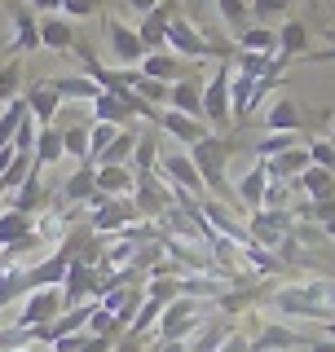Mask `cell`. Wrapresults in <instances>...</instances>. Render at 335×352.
Here are the masks:
<instances>
[{"label": "cell", "instance_id": "6da1fadb", "mask_svg": "<svg viewBox=\"0 0 335 352\" xmlns=\"http://www.w3.org/2000/svg\"><path fill=\"white\" fill-rule=\"evenodd\" d=\"M238 146H247V141L243 137H216V132H207L199 146H190V159H194L203 185H212V194H221V198H238L230 190V181H225V163H230V154Z\"/></svg>", "mask_w": 335, "mask_h": 352}, {"label": "cell", "instance_id": "7a4b0ae2", "mask_svg": "<svg viewBox=\"0 0 335 352\" xmlns=\"http://www.w3.org/2000/svg\"><path fill=\"white\" fill-rule=\"evenodd\" d=\"M331 110H309L300 106L296 97L274 93L270 106H265V128L270 132H292V137H318V128H331Z\"/></svg>", "mask_w": 335, "mask_h": 352}, {"label": "cell", "instance_id": "3957f363", "mask_svg": "<svg viewBox=\"0 0 335 352\" xmlns=\"http://www.w3.org/2000/svg\"><path fill=\"white\" fill-rule=\"evenodd\" d=\"M154 172H159L163 181L172 185V190H185L190 198H199V203L207 198V185H203V176H199L194 159H190V150H176V146L159 150V163H154Z\"/></svg>", "mask_w": 335, "mask_h": 352}, {"label": "cell", "instance_id": "277c9868", "mask_svg": "<svg viewBox=\"0 0 335 352\" xmlns=\"http://www.w3.org/2000/svg\"><path fill=\"white\" fill-rule=\"evenodd\" d=\"M137 203H132V194H97L93 198V216H88V225L97 229V234H124L128 225H137Z\"/></svg>", "mask_w": 335, "mask_h": 352}, {"label": "cell", "instance_id": "5b68a950", "mask_svg": "<svg viewBox=\"0 0 335 352\" xmlns=\"http://www.w3.org/2000/svg\"><path fill=\"white\" fill-rule=\"evenodd\" d=\"M230 84H234V62H216V71L203 88V124L216 132L230 128Z\"/></svg>", "mask_w": 335, "mask_h": 352}, {"label": "cell", "instance_id": "8992f818", "mask_svg": "<svg viewBox=\"0 0 335 352\" xmlns=\"http://www.w3.org/2000/svg\"><path fill=\"white\" fill-rule=\"evenodd\" d=\"M203 304H207V300L176 295V300L159 313V322H154V326H159V339H190L199 326H203V317H199V313H203Z\"/></svg>", "mask_w": 335, "mask_h": 352}, {"label": "cell", "instance_id": "52a82bcc", "mask_svg": "<svg viewBox=\"0 0 335 352\" xmlns=\"http://www.w3.org/2000/svg\"><path fill=\"white\" fill-rule=\"evenodd\" d=\"M172 185L163 181L159 172H137V185H132V203H137L141 220H163V212L172 207Z\"/></svg>", "mask_w": 335, "mask_h": 352}, {"label": "cell", "instance_id": "ba28073f", "mask_svg": "<svg viewBox=\"0 0 335 352\" xmlns=\"http://www.w3.org/2000/svg\"><path fill=\"white\" fill-rule=\"evenodd\" d=\"M102 36L110 44V53H115L119 66H141V58H146V44H141L137 27H128V22H119L115 14L102 18Z\"/></svg>", "mask_w": 335, "mask_h": 352}, {"label": "cell", "instance_id": "9c48e42d", "mask_svg": "<svg viewBox=\"0 0 335 352\" xmlns=\"http://www.w3.org/2000/svg\"><path fill=\"white\" fill-rule=\"evenodd\" d=\"M62 313H66L62 286H40V291H27V300L18 308V326H49Z\"/></svg>", "mask_w": 335, "mask_h": 352}, {"label": "cell", "instance_id": "30bf717a", "mask_svg": "<svg viewBox=\"0 0 335 352\" xmlns=\"http://www.w3.org/2000/svg\"><path fill=\"white\" fill-rule=\"evenodd\" d=\"M292 229H296L292 212H274V207H265V212H252V220H247V238L261 242V247H270V251L283 247V242L292 238Z\"/></svg>", "mask_w": 335, "mask_h": 352}, {"label": "cell", "instance_id": "8fae6325", "mask_svg": "<svg viewBox=\"0 0 335 352\" xmlns=\"http://www.w3.org/2000/svg\"><path fill=\"white\" fill-rule=\"evenodd\" d=\"M252 352H287V348H309L314 339L300 335V330L283 326V322H261V317L252 313Z\"/></svg>", "mask_w": 335, "mask_h": 352}, {"label": "cell", "instance_id": "7c38bea8", "mask_svg": "<svg viewBox=\"0 0 335 352\" xmlns=\"http://www.w3.org/2000/svg\"><path fill=\"white\" fill-rule=\"evenodd\" d=\"M97 291H102V269H97V264L75 260L71 269H66V278H62V300H66V308L97 300Z\"/></svg>", "mask_w": 335, "mask_h": 352}, {"label": "cell", "instance_id": "4fadbf2b", "mask_svg": "<svg viewBox=\"0 0 335 352\" xmlns=\"http://www.w3.org/2000/svg\"><path fill=\"white\" fill-rule=\"evenodd\" d=\"M176 14H181V0H159L150 14H141L137 36L146 44V53H163L168 49V18H176Z\"/></svg>", "mask_w": 335, "mask_h": 352}, {"label": "cell", "instance_id": "5bb4252c", "mask_svg": "<svg viewBox=\"0 0 335 352\" xmlns=\"http://www.w3.org/2000/svg\"><path fill=\"white\" fill-rule=\"evenodd\" d=\"M163 132V137H172V141H181V146L190 150V146H199V141L207 137V124L203 119H194V115H181V110H172V106H163V115H159V124H154Z\"/></svg>", "mask_w": 335, "mask_h": 352}, {"label": "cell", "instance_id": "9a60e30c", "mask_svg": "<svg viewBox=\"0 0 335 352\" xmlns=\"http://www.w3.org/2000/svg\"><path fill=\"white\" fill-rule=\"evenodd\" d=\"M203 88H207L203 71H190V75H181V80L168 88V106H172V110H181V115L203 119Z\"/></svg>", "mask_w": 335, "mask_h": 352}, {"label": "cell", "instance_id": "2e32d148", "mask_svg": "<svg viewBox=\"0 0 335 352\" xmlns=\"http://www.w3.org/2000/svg\"><path fill=\"white\" fill-rule=\"evenodd\" d=\"M9 18H14V53H36L40 49V22H36V9L27 0H5Z\"/></svg>", "mask_w": 335, "mask_h": 352}, {"label": "cell", "instance_id": "e0dca14e", "mask_svg": "<svg viewBox=\"0 0 335 352\" xmlns=\"http://www.w3.org/2000/svg\"><path fill=\"white\" fill-rule=\"evenodd\" d=\"M22 97H27V110H31V119H36L40 128H49L53 119L62 115V97L53 93V84H49V80L27 84V88H22Z\"/></svg>", "mask_w": 335, "mask_h": 352}, {"label": "cell", "instance_id": "ac0fdd59", "mask_svg": "<svg viewBox=\"0 0 335 352\" xmlns=\"http://www.w3.org/2000/svg\"><path fill=\"white\" fill-rule=\"evenodd\" d=\"M97 198V176H93V163H80L71 176L62 181V203L66 207H93Z\"/></svg>", "mask_w": 335, "mask_h": 352}, {"label": "cell", "instance_id": "d6986e66", "mask_svg": "<svg viewBox=\"0 0 335 352\" xmlns=\"http://www.w3.org/2000/svg\"><path fill=\"white\" fill-rule=\"evenodd\" d=\"M309 44H314V31H309V22L287 18L283 31H278V58L292 66L296 58H305V53H309Z\"/></svg>", "mask_w": 335, "mask_h": 352}, {"label": "cell", "instance_id": "ffe728a7", "mask_svg": "<svg viewBox=\"0 0 335 352\" xmlns=\"http://www.w3.org/2000/svg\"><path fill=\"white\" fill-rule=\"evenodd\" d=\"M194 66H190L185 58H176L172 49H163V53H146L141 58V75H150V80H163V84H176L181 75H190Z\"/></svg>", "mask_w": 335, "mask_h": 352}, {"label": "cell", "instance_id": "44dd1931", "mask_svg": "<svg viewBox=\"0 0 335 352\" xmlns=\"http://www.w3.org/2000/svg\"><path fill=\"white\" fill-rule=\"evenodd\" d=\"M75 44H80V36H75V27H71V22H66L62 14L40 18V49H53V53H75Z\"/></svg>", "mask_w": 335, "mask_h": 352}, {"label": "cell", "instance_id": "7402d4cb", "mask_svg": "<svg viewBox=\"0 0 335 352\" xmlns=\"http://www.w3.org/2000/svg\"><path fill=\"white\" fill-rule=\"evenodd\" d=\"M230 330H234V317H221V313H216L212 322L203 317V326H199L194 335L185 339V352H216V348L230 339Z\"/></svg>", "mask_w": 335, "mask_h": 352}, {"label": "cell", "instance_id": "603a6c76", "mask_svg": "<svg viewBox=\"0 0 335 352\" xmlns=\"http://www.w3.org/2000/svg\"><path fill=\"white\" fill-rule=\"evenodd\" d=\"M265 163V172H270V181H296L300 172L309 168V146H292V150H283V154H274V159H261Z\"/></svg>", "mask_w": 335, "mask_h": 352}, {"label": "cell", "instance_id": "cb8c5ba5", "mask_svg": "<svg viewBox=\"0 0 335 352\" xmlns=\"http://www.w3.org/2000/svg\"><path fill=\"white\" fill-rule=\"evenodd\" d=\"M31 234H36V216L31 212H14V207L0 212V251H14L18 242H27Z\"/></svg>", "mask_w": 335, "mask_h": 352}, {"label": "cell", "instance_id": "d4e9b609", "mask_svg": "<svg viewBox=\"0 0 335 352\" xmlns=\"http://www.w3.org/2000/svg\"><path fill=\"white\" fill-rule=\"evenodd\" d=\"M9 207H14V212H31V216L49 207V190H44V181H40V168L31 172L18 190H9Z\"/></svg>", "mask_w": 335, "mask_h": 352}, {"label": "cell", "instance_id": "484cf974", "mask_svg": "<svg viewBox=\"0 0 335 352\" xmlns=\"http://www.w3.org/2000/svg\"><path fill=\"white\" fill-rule=\"evenodd\" d=\"M93 115L97 124H115V128H137V110L128 102H119L115 93H97L93 97Z\"/></svg>", "mask_w": 335, "mask_h": 352}, {"label": "cell", "instance_id": "4316f807", "mask_svg": "<svg viewBox=\"0 0 335 352\" xmlns=\"http://www.w3.org/2000/svg\"><path fill=\"white\" fill-rule=\"evenodd\" d=\"M97 194H132L137 172H128V163H93Z\"/></svg>", "mask_w": 335, "mask_h": 352}, {"label": "cell", "instance_id": "83f0119b", "mask_svg": "<svg viewBox=\"0 0 335 352\" xmlns=\"http://www.w3.org/2000/svg\"><path fill=\"white\" fill-rule=\"evenodd\" d=\"M66 269H71V260H66V251L58 247L53 256H44L40 264H31V269H27V282H31V291H40V286H62Z\"/></svg>", "mask_w": 335, "mask_h": 352}, {"label": "cell", "instance_id": "f1b7e54d", "mask_svg": "<svg viewBox=\"0 0 335 352\" xmlns=\"http://www.w3.org/2000/svg\"><path fill=\"white\" fill-rule=\"evenodd\" d=\"M238 203L247 207V212H265V194H270V172H265V163H256L247 172V181H238Z\"/></svg>", "mask_w": 335, "mask_h": 352}, {"label": "cell", "instance_id": "f546056e", "mask_svg": "<svg viewBox=\"0 0 335 352\" xmlns=\"http://www.w3.org/2000/svg\"><path fill=\"white\" fill-rule=\"evenodd\" d=\"M31 159H36V168H53V163H62L66 159V150H62V132L58 124H49V128H40L36 132V150H31Z\"/></svg>", "mask_w": 335, "mask_h": 352}, {"label": "cell", "instance_id": "4dcf8cb0", "mask_svg": "<svg viewBox=\"0 0 335 352\" xmlns=\"http://www.w3.org/2000/svg\"><path fill=\"white\" fill-rule=\"evenodd\" d=\"M58 124V132H62V150L71 154V159H80V163H88V124H80V119H53Z\"/></svg>", "mask_w": 335, "mask_h": 352}, {"label": "cell", "instance_id": "1f68e13d", "mask_svg": "<svg viewBox=\"0 0 335 352\" xmlns=\"http://www.w3.org/2000/svg\"><path fill=\"white\" fill-rule=\"evenodd\" d=\"M49 84H53V93H58L62 102H93V97L102 93L88 75H53Z\"/></svg>", "mask_w": 335, "mask_h": 352}, {"label": "cell", "instance_id": "d6a6232c", "mask_svg": "<svg viewBox=\"0 0 335 352\" xmlns=\"http://www.w3.org/2000/svg\"><path fill=\"white\" fill-rule=\"evenodd\" d=\"M216 14H221V22H225L230 40H238L243 31L252 27V0H216Z\"/></svg>", "mask_w": 335, "mask_h": 352}, {"label": "cell", "instance_id": "836d02e7", "mask_svg": "<svg viewBox=\"0 0 335 352\" xmlns=\"http://www.w3.org/2000/svg\"><path fill=\"white\" fill-rule=\"evenodd\" d=\"M159 163V128H137V146H132V168L154 172Z\"/></svg>", "mask_w": 335, "mask_h": 352}, {"label": "cell", "instance_id": "e575fe53", "mask_svg": "<svg viewBox=\"0 0 335 352\" xmlns=\"http://www.w3.org/2000/svg\"><path fill=\"white\" fill-rule=\"evenodd\" d=\"M296 185H300V190H305L309 198H335V172L314 168V163H309V168L296 176Z\"/></svg>", "mask_w": 335, "mask_h": 352}, {"label": "cell", "instance_id": "d590c367", "mask_svg": "<svg viewBox=\"0 0 335 352\" xmlns=\"http://www.w3.org/2000/svg\"><path fill=\"white\" fill-rule=\"evenodd\" d=\"M234 44H238L243 53H278V31L261 27V22H252V27L243 31V36L234 40Z\"/></svg>", "mask_w": 335, "mask_h": 352}, {"label": "cell", "instance_id": "8d00e7d4", "mask_svg": "<svg viewBox=\"0 0 335 352\" xmlns=\"http://www.w3.org/2000/svg\"><path fill=\"white\" fill-rule=\"evenodd\" d=\"M22 84H27V75H22V62L0 53V102H14V97H22Z\"/></svg>", "mask_w": 335, "mask_h": 352}, {"label": "cell", "instance_id": "74e56055", "mask_svg": "<svg viewBox=\"0 0 335 352\" xmlns=\"http://www.w3.org/2000/svg\"><path fill=\"white\" fill-rule=\"evenodd\" d=\"M31 282H27V269H18V264H5L0 269V304H14L18 295H27Z\"/></svg>", "mask_w": 335, "mask_h": 352}, {"label": "cell", "instance_id": "f35d334b", "mask_svg": "<svg viewBox=\"0 0 335 352\" xmlns=\"http://www.w3.org/2000/svg\"><path fill=\"white\" fill-rule=\"evenodd\" d=\"M292 146H305V141L292 137V132H270V137L252 141V154H256V159H274V154H283V150H292Z\"/></svg>", "mask_w": 335, "mask_h": 352}, {"label": "cell", "instance_id": "ab89813d", "mask_svg": "<svg viewBox=\"0 0 335 352\" xmlns=\"http://www.w3.org/2000/svg\"><path fill=\"white\" fill-rule=\"evenodd\" d=\"M128 84L137 88V93L146 97L150 106H168V88H172V84H163V80H150V75H141V71H128Z\"/></svg>", "mask_w": 335, "mask_h": 352}, {"label": "cell", "instance_id": "60d3db41", "mask_svg": "<svg viewBox=\"0 0 335 352\" xmlns=\"http://www.w3.org/2000/svg\"><path fill=\"white\" fill-rule=\"evenodd\" d=\"M31 172H36V159H31V154H14V163L0 172V185H5V190H18Z\"/></svg>", "mask_w": 335, "mask_h": 352}, {"label": "cell", "instance_id": "b9f144b4", "mask_svg": "<svg viewBox=\"0 0 335 352\" xmlns=\"http://www.w3.org/2000/svg\"><path fill=\"white\" fill-rule=\"evenodd\" d=\"M292 0H252V22H287Z\"/></svg>", "mask_w": 335, "mask_h": 352}, {"label": "cell", "instance_id": "7bdbcfd3", "mask_svg": "<svg viewBox=\"0 0 335 352\" xmlns=\"http://www.w3.org/2000/svg\"><path fill=\"white\" fill-rule=\"evenodd\" d=\"M309 163H314V168L335 172V146H331L327 137H314V141H309Z\"/></svg>", "mask_w": 335, "mask_h": 352}, {"label": "cell", "instance_id": "ee69618b", "mask_svg": "<svg viewBox=\"0 0 335 352\" xmlns=\"http://www.w3.org/2000/svg\"><path fill=\"white\" fill-rule=\"evenodd\" d=\"M62 9L71 18H97L102 14V0H62Z\"/></svg>", "mask_w": 335, "mask_h": 352}, {"label": "cell", "instance_id": "f6af8a7d", "mask_svg": "<svg viewBox=\"0 0 335 352\" xmlns=\"http://www.w3.org/2000/svg\"><path fill=\"white\" fill-rule=\"evenodd\" d=\"M110 352H150V348H146V335H137V330H128V335L119 339V344L110 348Z\"/></svg>", "mask_w": 335, "mask_h": 352}, {"label": "cell", "instance_id": "bcb514c9", "mask_svg": "<svg viewBox=\"0 0 335 352\" xmlns=\"http://www.w3.org/2000/svg\"><path fill=\"white\" fill-rule=\"evenodd\" d=\"M110 348H115V344H110L106 335H88V330H84V344H80V352H110Z\"/></svg>", "mask_w": 335, "mask_h": 352}, {"label": "cell", "instance_id": "7dc6e473", "mask_svg": "<svg viewBox=\"0 0 335 352\" xmlns=\"http://www.w3.org/2000/svg\"><path fill=\"white\" fill-rule=\"evenodd\" d=\"M31 9H36V14H58L62 9V0H27Z\"/></svg>", "mask_w": 335, "mask_h": 352}, {"label": "cell", "instance_id": "c3c4849f", "mask_svg": "<svg viewBox=\"0 0 335 352\" xmlns=\"http://www.w3.org/2000/svg\"><path fill=\"white\" fill-rule=\"evenodd\" d=\"M150 352H185V339H159Z\"/></svg>", "mask_w": 335, "mask_h": 352}, {"label": "cell", "instance_id": "681fc988", "mask_svg": "<svg viewBox=\"0 0 335 352\" xmlns=\"http://www.w3.org/2000/svg\"><path fill=\"white\" fill-rule=\"evenodd\" d=\"M305 62H335V49H309Z\"/></svg>", "mask_w": 335, "mask_h": 352}, {"label": "cell", "instance_id": "f907efd6", "mask_svg": "<svg viewBox=\"0 0 335 352\" xmlns=\"http://www.w3.org/2000/svg\"><path fill=\"white\" fill-rule=\"evenodd\" d=\"M154 5H159V0H128V9H132V14H137V18H141V14H150Z\"/></svg>", "mask_w": 335, "mask_h": 352}, {"label": "cell", "instance_id": "816d5d0a", "mask_svg": "<svg viewBox=\"0 0 335 352\" xmlns=\"http://www.w3.org/2000/svg\"><path fill=\"white\" fill-rule=\"evenodd\" d=\"M309 352H335V339H314V344H309Z\"/></svg>", "mask_w": 335, "mask_h": 352}, {"label": "cell", "instance_id": "f5cc1de1", "mask_svg": "<svg viewBox=\"0 0 335 352\" xmlns=\"http://www.w3.org/2000/svg\"><path fill=\"white\" fill-rule=\"evenodd\" d=\"M322 234H327V242H335V220H327V225H322Z\"/></svg>", "mask_w": 335, "mask_h": 352}, {"label": "cell", "instance_id": "db71d44e", "mask_svg": "<svg viewBox=\"0 0 335 352\" xmlns=\"http://www.w3.org/2000/svg\"><path fill=\"white\" fill-rule=\"evenodd\" d=\"M5 203H9V190H5V185H0V212H5Z\"/></svg>", "mask_w": 335, "mask_h": 352}, {"label": "cell", "instance_id": "11a10c76", "mask_svg": "<svg viewBox=\"0 0 335 352\" xmlns=\"http://www.w3.org/2000/svg\"><path fill=\"white\" fill-rule=\"evenodd\" d=\"M327 141H331V146H335V119H331V137H327Z\"/></svg>", "mask_w": 335, "mask_h": 352}, {"label": "cell", "instance_id": "9f6ffc18", "mask_svg": "<svg viewBox=\"0 0 335 352\" xmlns=\"http://www.w3.org/2000/svg\"><path fill=\"white\" fill-rule=\"evenodd\" d=\"M0 269H5V260H0Z\"/></svg>", "mask_w": 335, "mask_h": 352}, {"label": "cell", "instance_id": "6f0895ef", "mask_svg": "<svg viewBox=\"0 0 335 352\" xmlns=\"http://www.w3.org/2000/svg\"><path fill=\"white\" fill-rule=\"evenodd\" d=\"M331 278H335V273H331Z\"/></svg>", "mask_w": 335, "mask_h": 352}]
</instances>
